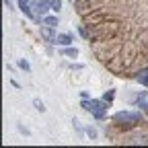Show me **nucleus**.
Returning a JSON list of instances; mask_svg holds the SVG:
<instances>
[{"label":"nucleus","mask_w":148,"mask_h":148,"mask_svg":"<svg viewBox=\"0 0 148 148\" xmlns=\"http://www.w3.org/2000/svg\"><path fill=\"white\" fill-rule=\"evenodd\" d=\"M21 2H29V0H21Z\"/></svg>","instance_id":"nucleus-16"},{"label":"nucleus","mask_w":148,"mask_h":148,"mask_svg":"<svg viewBox=\"0 0 148 148\" xmlns=\"http://www.w3.org/2000/svg\"><path fill=\"white\" fill-rule=\"evenodd\" d=\"M117 123H136L138 119H140V113H134V111H119V113H115V117H113Z\"/></svg>","instance_id":"nucleus-2"},{"label":"nucleus","mask_w":148,"mask_h":148,"mask_svg":"<svg viewBox=\"0 0 148 148\" xmlns=\"http://www.w3.org/2000/svg\"><path fill=\"white\" fill-rule=\"evenodd\" d=\"M56 43H60V45H70V43H72V35H70V33H60L58 37H56Z\"/></svg>","instance_id":"nucleus-4"},{"label":"nucleus","mask_w":148,"mask_h":148,"mask_svg":"<svg viewBox=\"0 0 148 148\" xmlns=\"http://www.w3.org/2000/svg\"><path fill=\"white\" fill-rule=\"evenodd\" d=\"M49 2H51V10L53 12H58L62 8V0H49Z\"/></svg>","instance_id":"nucleus-11"},{"label":"nucleus","mask_w":148,"mask_h":148,"mask_svg":"<svg viewBox=\"0 0 148 148\" xmlns=\"http://www.w3.org/2000/svg\"><path fill=\"white\" fill-rule=\"evenodd\" d=\"M53 27H47V29H41V35L45 37V39L49 41V43H56V37H58V35H53V31H51Z\"/></svg>","instance_id":"nucleus-5"},{"label":"nucleus","mask_w":148,"mask_h":148,"mask_svg":"<svg viewBox=\"0 0 148 148\" xmlns=\"http://www.w3.org/2000/svg\"><path fill=\"white\" fill-rule=\"evenodd\" d=\"M18 68H23L25 72H31V66H29V62H27V60H21V62H18Z\"/></svg>","instance_id":"nucleus-12"},{"label":"nucleus","mask_w":148,"mask_h":148,"mask_svg":"<svg viewBox=\"0 0 148 148\" xmlns=\"http://www.w3.org/2000/svg\"><path fill=\"white\" fill-rule=\"evenodd\" d=\"M62 53L68 56V58H76V56H78V49H76V47H66V49H62Z\"/></svg>","instance_id":"nucleus-8"},{"label":"nucleus","mask_w":148,"mask_h":148,"mask_svg":"<svg viewBox=\"0 0 148 148\" xmlns=\"http://www.w3.org/2000/svg\"><path fill=\"white\" fill-rule=\"evenodd\" d=\"M82 109L90 111L92 115H95L97 119H105V111H107V101H95V99H90V101H82L80 103Z\"/></svg>","instance_id":"nucleus-1"},{"label":"nucleus","mask_w":148,"mask_h":148,"mask_svg":"<svg viewBox=\"0 0 148 148\" xmlns=\"http://www.w3.org/2000/svg\"><path fill=\"white\" fill-rule=\"evenodd\" d=\"M18 132H21V134H25V136H29V134H31L29 130H27V127H23V125H18Z\"/></svg>","instance_id":"nucleus-15"},{"label":"nucleus","mask_w":148,"mask_h":148,"mask_svg":"<svg viewBox=\"0 0 148 148\" xmlns=\"http://www.w3.org/2000/svg\"><path fill=\"white\" fill-rule=\"evenodd\" d=\"M43 23H45L47 27H53V29H56V27L60 25V21H58V16H43Z\"/></svg>","instance_id":"nucleus-6"},{"label":"nucleus","mask_w":148,"mask_h":148,"mask_svg":"<svg viewBox=\"0 0 148 148\" xmlns=\"http://www.w3.org/2000/svg\"><path fill=\"white\" fill-rule=\"evenodd\" d=\"M84 132H86V136H88L90 140H95V138H97V130H95V127H90V125H88Z\"/></svg>","instance_id":"nucleus-10"},{"label":"nucleus","mask_w":148,"mask_h":148,"mask_svg":"<svg viewBox=\"0 0 148 148\" xmlns=\"http://www.w3.org/2000/svg\"><path fill=\"white\" fill-rule=\"evenodd\" d=\"M33 8H35L37 14H47V10H51V2L49 0H35Z\"/></svg>","instance_id":"nucleus-3"},{"label":"nucleus","mask_w":148,"mask_h":148,"mask_svg":"<svg viewBox=\"0 0 148 148\" xmlns=\"http://www.w3.org/2000/svg\"><path fill=\"white\" fill-rule=\"evenodd\" d=\"M138 107L148 109V90H146V92H142V95L138 97Z\"/></svg>","instance_id":"nucleus-7"},{"label":"nucleus","mask_w":148,"mask_h":148,"mask_svg":"<svg viewBox=\"0 0 148 148\" xmlns=\"http://www.w3.org/2000/svg\"><path fill=\"white\" fill-rule=\"evenodd\" d=\"M33 107H35L37 111H41V113L45 111V105H43V101H39V99H33Z\"/></svg>","instance_id":"nucleus-9"},{"label":"nucleus","mask_w":148,"mask_h":148,"mask_svg":"<svg viewBox=\"0 0 148 148\" xmlns=\"http://www.w3.org/2000/svg\"><path fill=\"white\" fill-rule=\"evenodd\" d=\"M113 97H115V92H113V90H109V92H105V97H103V101L111 103V101H113Z\"/></svg>","instance_id":"nucleus-13"},{"label":"nucleus","mask_w":148,"mask_h":148,"mask_svg":"<svg viewBox=\"0 0 148 148\" xmlns=\"http://www.w3.org/2000/svg\"><path fill=\"white\" fill-rule=\"evenodd\" d=\"M138 80H140V84L148 86V76H142V74H140V76H138Z\"/></svg>","instance_id":"nucleus-14"}]
</instances>
